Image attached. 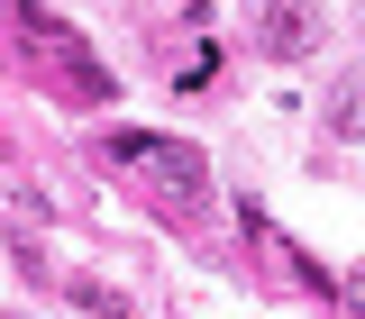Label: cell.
Here are the masks:
<instances>
[{
    "mask_svg": "<svg viewBox=\"0 0 365 319\" xmlns=\"http://www.w3.org/2000/svg\"><path fill=\"white\" fill-rule=\"evenodd\" d=\"M110 155L146 174V192H165V201H201L210 192V164H201V146H174V137H110Z\"/></svg>",
    "mask_w": 365,
    "mask_h": 319,
    "instance_id": "6da1fadb",
    "label": "cell"
},
{
    "mask_svg": "<svg viewBox=\"0 0 365 319\" xmlns=\"http://www.w3.org/2000/svg\"><path fill=\"white\" fill-rule=\"evenodd\" d=\"M311 46H319V0H256V55L302 64Z\"/></svg>",
    "mask_w": 365,
    "mask_h": 319,
    "instance_id": "7a4b0ae2",
    "label": "cell"
},
{
    "mask_svg": "<svg viewBox=\"0 0 365 319\" xmlns=\"http://www.w3.org/2000/svg\"><path fill=\"white\" fill-rule=\"evenodd\" d=\"M329 128H338V137H365V83H338V100H329Z\"/></svg>",
    "mask_w": 365,
    "mask_h": 319,
    "instance_id": "3957f363",
    "label": "cell"
},
{
    "mask_svg": "<svg viewBox=\"0 0 365 319\" xmlns=\"http://www.w3.org/2000/svg\"><path fill=\"white\" fill-rule=\"evenodd\" d=\"M73 301H83V310H101V319H128V301H119V292H101V283H73Z\"/></svg>",
    "mask_w": 365,
    "mask_h": 319,
    "instance_id": "277c9868",
    "label": "cell"
},
{
    "mask_svg": "<svg viewBox=\"0 0 365 319\" xmlns=\"http://www.w3.org/2000/svg\"><path fill=\"white\" fill-rule=\"evenodd\" d=\"M338 292H347V310H365V265L347 273V283H338Z\"/></svg>",
    "mask_w": 365,
    "mask_h": 319,
    "instance_id": "5b68a950",
    "label": "cell"
},
{
    "mask_svg": "<svg viewBox=\"0 0 365 319\" xmlns=\"http://www.w3.org/2000/svg\"><path fill=\"white\" fill-rule=\"evenodd\" d=\"M0 19H9V0H0Z\"/></svg>",
    "mask_w": 365,
    "mask_h": 319,
    "instance_id": "8992f818",
    "label": "cell"
}]
</instances>
